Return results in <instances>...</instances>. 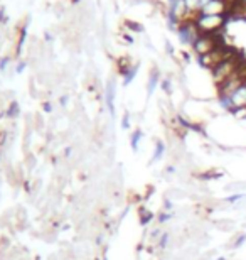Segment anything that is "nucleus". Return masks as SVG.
I'll list each match as a JSON object with an SVG mask.
<instances>
[{
	"label": "nucleus",
	"mask_w": 246,
	"mask_h": 260,
	"mask_svg": "<svg viewBox=\"0 0 246 260\" xmlns=\"http://www.w3.org/2000/svg\"><path fill=\"white\" fill-rule=\"evenodd\" d=\"M241 63H243V58L238 53H234L231 58H228L226 61H223L221 64H219L218 68H214V70L211 71L214 83H216V85L219 86L221 83L229 80V78H231L233 75H236L238 68H239V64H241Z\"/></svg>",
	"instance_id": "1"
},
{
	"label": "nucleus",
	"mask_w": 246,
	"mask_h": 260,
	"mask_svg": "<svg viewBox=\"0 0 246 260\" xmlns=\"http://www.w3.org/2000/svg\"><path fill=\"white\" fill-rule=\"evenodd\" d=\"M226 22H228V15H199L196 19V25L201 30V34L221 32Z\"/></svg>",
	"instance_id": "2"
},
{
	"label": "nucleus",
	"mask_w": 246,
	"mask_h": 260,
	"mask_svg": "<svg viewBox=\"0 0 246 260\" xmlns=\"http://www.w3.org/2000/svg\"><path fill=\"white\" fill-rule=\"evenodd\" d=\"M233 54H234V51L226 48V46L223 44V46H219L218 49H214L213 53L202 56V58H199V64H201L202 68H206V70H209V71H213L214 68H218L219 64L223 63V61L231 58Z\"/></svg>",
	"instance_id": "3"
},
{
	"label": "nucleus",
	"mask_w": 246,
	"mask_h": 260,
	"mask_svg": "<svg viewBox=\"0 0 246 260\" xmlns=\"http://www.w3.org/2000/svg\"><path fill=\"white\" fill-rule=\"evenodd\" d=\"M219 46H223L221 39L218 34H201L194 44H192V51L196 53L197 58H202L209 53H213L214 49H218Z\"/></svg>",
	"instance_id": "4"
},
{
	"label": "nucleus",
	"mask_w": 246,
	"mask_h": 260,
	"mask_svg": "<svg viewBox=\"0 0 246 260\" xmlns=\"http://www.w3.org/2000/svg\"><path fill=\"white\" fill-rule=\"evenodd\" d=\"M169 19L177 29H179L182 24H186L187 20H192V15H191L189 10H187L184 0H170Z\"/></svg>",
	"instance_id": "5"
},
{
	"label": "nucleus",
	"mask_w": 246,
	"mask_h": 260,
	"mask_svg": "<svg viewBox=\"0 0 246 260\" xmlns=\"http://www.w3.org/2000/svg\"><path fill=\"white\" fill-rule=\"evenodd\" d=\"M221 103H223V107L231 113L238 112V110H244L246 108V81L233 93L231 98H228V100H224Z\"/></svg>",
	"instance_id": "6"
},
{
	"label": "nucleus",
	"mask_w": 246,
	"mask_h": 260,
	"mask_svg": "<svg viewBox=\"0 0 246 260\" xmlns=\"http://www.w3.org/2000/svg\"><path fill=\"white\" fill-rule=\"evenodd\" d=\"M231 5L228 0H204L201 15H229Z\"/></svg>",
	"instance_id": "7"
},
{
	"label": "nucleus",
	"mask_w": 246,
	"mask_h": 260,
	"mask_svg": "<svg viewBox=\"0 0 246 260\" xmlns=\"http://www.w3.org/2000/svg\"><path fill=\"white\" fill-rule=\"evenodd\" d=\"M244 83V80L241 76L238 75H233L229 80H226L224 83H221V85L218 86V95H219V100L221 102H224V100H228V98H231V95L234 91L238 90L239 86H241Z\"/></svg>",
	"instance_id": "8"
},
{
	"label": "nucleus",
	"mask_w": 246,
	"mask_h": 260,
	"mask_svg": "<svg viewBox=\"0 0 246 260\" xmlns=\"http://www.w3.org/2000/svg\"><path fill=\"white\" fill-rule=\"evenodd\" d=\"M177 30H179V38L182 39V43L189 44L191 48H192V44L201 38V30L197 29L196 20H187V22L182 24Z\"/></svg>",
	"instance_id": "9"
},
{
	"label": "nucleus",
	"mask_w": 246,
	"mask_h": 260,
	"mask_svg": "<svg viewBox=\"0 0 246 260\" xmlns=\"http://www.w3.org/2000/svg\"><path fill=\"white\" fill-rule=\"evenodd\" d=\"M219 230H223V232H231L233 228H234V221H218V225H216Z\"/></svg>",
	"instance_id": "10"
},
{
	"label": "nucleus",
	"mask_w": 246,
	"mask_h": 260,
	"mask_svg": "<svg viewBox=\"0 0 246 260\" xmlns=\"http://www.w3.org/2000/svg\"><path fill=\"white\" fill-rule=\"evenodd\" d=\"M162 152H164V145L159 142V144H157V150H155V159H159L162 155Z\"/></svg>",
	"instance_id": "11"
},
{
	"label": "nucleus",
	"mask_w": 246,
	"mask_h": 260,
	"mask_svg": "<svg viewBox=\"0 0 246 260\" xmlns=\"http://www.w3.org/2000/svg\"><path fill=\"white\" fill-rule=\"evenodd\" d=\"M244 240H246V235H239V238H238V240L233 243V248H238V247L241 245V243L244 242Z\"/></svg>",
	"instance_id": "12"
},
{
	"label": "nucleus",
	"mask_w": 246,
	"mask_h": 260,
	"mask_svg": "<svg viewBox=\"0 0 246 260\" xmlns=\"http://www.w3.org/2000/svg\"><path fill=\"white\" fill-rule=\"evenodd\" d=\"M167 243H169V235H167V233H164V235H162V238H160V247L164 248Z\"/></svg>",
	"instance_id": "13"
},
{
	"label": "nucleus",
	"mask_w": 246,
	"mask_h": 260,
	"mask_svg": "<svg viewBox=\"0 0 246 260\" xmlns=\"http://www.w3.org/2000/svg\"><path fill=\"white\" fill-rule=\"evenodd\" d=\"M238 200H241V194H234V196H231V198H228V203H236Z\"/></svg>",
	"instance_id": "14"
},
{
	"label": "nucleus",
	"mask_w": 246,
	"mask_h": 260,
	"mask_svg": "<svg viewBox=\"0 0 246 260\" xmlns=\"http://www.w3.org/2000/svg\"><path fill=\"white\" fill-rule=\"evenodd\" d=\"M169 215H165V213H162V215H160V218H159V223H164V221H167V220H169Z\"/></svg>",
	"instance_id": "15"
},
{
	"label": "nucleus",
	"mask_w": 246,
	"mask_h": 260,
	"mask_svg": "<svg viewBox=\"0 0 246 260\" xmlns=\"http://www.w3.org/2000/svg\"><path fill=\"white\" fill-rule=\"evenodd\" d=\"M201 2H204V0H201Z\"/></svg>",
	"instance_id": "16"
}]
</instances>
